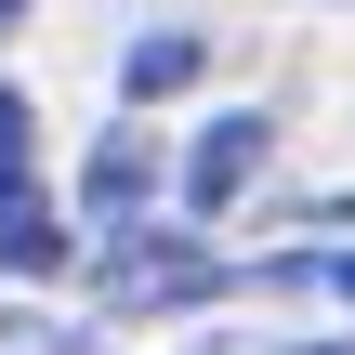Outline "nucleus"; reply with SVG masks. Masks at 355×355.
I'll use <instances>...</instances> for the list:
<instances>
[{
    "label": "nucleus",
    "instance_id": "obj_2",
    "mask_svg": "<svg viewBox=\"0 0 355 355\" xmlns=\"http://www.w3.org/2000/svg\"><path fill=\"white\" fill-rule=\"evenodd\" d=\"M263 145H277V119H263V105H224V119L184 145V171H171V184H184V211H198V224H211V211H237V198H250V171H263Z\"/></svg>",
    "mask_w": 355,
    "mask_h": 355
},
{
    "label": "nucleus",
    "instance_id": "obj_7",
    "mask_svg": "<svg viewBox=\"0 0 355 355\" xmlns=\"http://www.w3.org/2000/svg\"><path fill=\"white\" fill-rule=\"evenodd\" d=\"M13 26H26V0H0V40H13Z\"/></svg>",
    "mask_w": 355,
    "mask_h": 355
},
{
    "label": "nucleus",
    "instance_id": "obj_5",
    "mask_svg": "<svg viewBox=\"0 0 355 355\" xmlns=\"http://www.w3.org/2000/svg\"><path fill=\"white\" fill-rule=\"evenodd\" d=\"M145 158H158L145 132H105V145H92V211H105V224H132V211H145V184H158Z\"/></svg>",
    "mask_w": 355,
    "mask_h": 355
},
{
    "label": "nucleus",
    "instance_id": "obj_6",
    "mask_svg": "<svg viewBox=\"0 0 355 355\" xmlns=\"http://www.w3.org/2000/svg\"><path fill=\"white\" fill-rule=\"evenodd\" d=\"M303 277H329V290H343V303H355V250H343V263H303Z\"/></svg>",
    "mask_w": 355,
    "mask_h": 355
},
{
    "label": "nucleus",
    "instance_id": "obj_4",
    "mask_svg": "<svg viewBox=\"0 0 355 355\" xmlns=\"http://www.w3.org/2000/svg\"><path fill=\"white\" fill-rule=\"evenodd\" d=\"M198 66H211V40H198V26H145V40L119 53V92H132V105H158V92H184Z\"/></svg>",
    "mask_w": 355,
    "mask_h": 355
},
{
    "label": "nucleus",
    "instance_id": "obj_1",
    "mask_svg": "<svg viewBox=\"0 0 355 355\" xmlns=\"http://www.w3.org/2000/svg\"><path fill=\"white\" fill-rule=\"evenodd\" d=\"M26 92L0 79V277H66V224H53V198L26 184Z\"/></svg>",
    "mask_w": 355,
    "mask_h": 355
},
{
    "label": "nucleus",
    "instance_id": "obj_3",
    "mask_svg": "<svg viewBox=\"0 0 355 355\" xmlns=\"http://www.w3.org/2000/svg\"><path fill=\"white\" fill-rule=\"evenodd\" d=\"M105 290L119 303H198V290H224V263L198 237H119L105 250Z\"/></svg>",
    "mask_w": 355,
    "mask_h": 355
}]
</instances>
